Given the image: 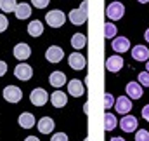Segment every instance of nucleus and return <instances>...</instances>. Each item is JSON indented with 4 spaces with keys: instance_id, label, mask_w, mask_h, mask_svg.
Masks as SVG:
<instances>
[{
    "instance_id": "obj_32",
    "label": "nucleus",
    "mask_w": 149,
    "mask_h": 141,
    "mask_svg": "<svg viewBox=\"0 0 149 141\" xmlns=\"http://www.w3.org/2000/svg\"><path fill=\"white\" fill-rule=\"evenodd\" d=\"M50 141H68V136L64 134V133H57V134H54Z\"/></svg>"
},
{
    "instance_id": "obj_37",
    "label": "nucleus",
    "mask_w": 149,
    "mask_h": 141,
    "mask_svg": "<svg viewBox=\"0 0 149 141\" xmlns=\"http://www.w3.org/2000/svg\"><path fill=\"white\" fill-rule=\"evenodd\" d=\"M144 38L148 40V44H149V28H148V30H146V33H144Z\"/></svg>"
},
{
    "instance_id": "obj_1",
    "label": "nucleus",
    "mask_w": 149,
    "mask_h": 141,
    "mask_svg": "<svg viewBox=\"0 0 149 141\" xmlns=\"http://www.w3.org/2000/svg\"><path fill=\"white\" fill-rule=\"evenodd\" d=\"M45 21H47V25L52 26V28H61V26L66 23V16H64L63 11L54 9V11H50V12L45 14Z\"/></svg>"
},
{
    "instance_id": "obj_7",
    "label": "nucleus",
    "mask_w": 149,
    "mask_h": 141,
    "mask_svg": "<svg viewBox=\"0 0 149 141\" xmlns=\"http://www.w3.org/2000/svg\"><path fill=\"white\" fill-rule=\"evenodd\" d=\"M114 110H116V113L127 115V113L132 110V101H130V98H128V96H120V98H116V101H114Z\"/></svg>"
},
{
    "instance_id": "obj_39",
    "label": "nucleus",
    "mask_w": 149,
    "mask_h": 141,
    "mask_svg": "<svg viewBox=\"0 0 149 141\" xmlns=\"http://www.w3.org/2000/svg\"><path fill=\"white\" fill-rule=\"evenodd\" d=\"M146 71H149V61L146 63Z\"/></svg>"
},
{
    "instance_id": "obj_21",
    "label": "nucleus",
    "mask_w": 149,
    "mask_h": 141,
    "mask_svg": "<svg viewBox=\"0 0 149 141\" xmlns=\"http://www.w3.org/2000/svg\"><path fill=\"white\" fill-rule=\"evenodd\" d=\"M14 14H16L17 19H28V18L31 16V7H30L28 4H17Z\"/></svg>"
},
{
    "instance_id": "obj_20",
    "label": "nucleus",
    "mask_w": 149,
    "mask_h": 141,
    "mask_svg": "<svg viewBox=\"0 0 149 141\" xmlns=\"http://www.w3.org/2000/svg\"><path fill=\"white\" fill-rule=\"evenodd\" d=\"M50 103L56 106V108H63V106H66V103H68V96L64 92H61V91H54L50 94Z\"/></svg>"
},
{
    "instance_id": "obj_33",
    "label": "nucleus",
    "mask_w": 149,
    "mask_h": 141,
    "mask_svg": "<svg viewBox=\"0 0 149 141\" xmlns=\"http://www.w3.org/2000/svg\"><path fill=\"white\" fill-rule=\"evenodd\" d=\"M142 117H144V120L149 122V105H146L144 108H142Z\"/></svg>"
},
{
    "instance_id": "obj_27",
    "label": "nucleus",
    "mask_w": 149,
    "mask_h": 141,
    "mask_svg": "<svg viewBox=\"0 0 149 141\" xmlns=\"http://www.w3.org/2000/svg\"><path fill=\"white\" fill-rule=\"evenodd\" d=\"M135 141H149V133L146 129H139L135 133Z\"/></svg>"
},
{
    "instance_id": "obj_12",
    "label": "nucleus",
    "mask_w": 149,
    "mask_h": 141,
    "mask_svg": "<svg viewBox=\"0 0 149 141\" xmlns=\"http://www.w3.org/2000/svg\"><path fill=\"white\" fill-rule=\"evenodd\" d=\"M45 58H47V61H50V63H59V61L64 58V52H63L61 47L50 45V47L47 49V52H45Z\"/></svg>"
},
{
    "instance_id": "obj_25",
    "label": "nucleus",
    "mask_w": 149,
    "mask_h": 141,
    "mask_svg": "<svg viewBox=\"0 0 149 141\" xmlns=\"http://www.w3.org/2000/svg\"><path fill=\"white\" fill-rule=\"evenodd\" d=\"M116 127V117L113 113H106L104 115V129L106 131H113Z\"/></svg>"
},
{
    "instance_id": "obj_18",
    "label": "nucleus",
    "mask_w": 149,
    "mask_h": 141,
    "mask_svg": "<svg viewBox=\"0 0 149 141\" xmlns=\"http://www.w3.org/2000/svg\"><path fill=\"white\" fill-rule=\"evenodd\" d=\"M54 127H56V124H54V120L50 117H42L38 120V131L42 134H50L54 131Z\"/></svg>"
},
{
    "instance_id": "obj_26",
    "label": "nucleus",
    "mask_w": 149,
    "mask_h": 141,
    "mask_svg": "<svg viewBox=\"0 0 149 141\" xmlns=\"http://www.w3.org/2000/svg\"><path fill=\"white\" fill-rule=\"evenodd\" d=\"M104 35H106V38H114L116 37V26H114V23H106L104 25Z\"/></svg>"
},
{
    "instance_id": "obj_19",
    "label": "nucleus",
    "mask_w": 149,
    "mask_h": 141,
    "mask_svg": "<svg viewBox=\"0 0 149 141\" xmlns=\"http://www.w3.org/2000/svg\"><path fill=\"white\" fill-rule=\"evenodd\" d=\"M17 122H19V125H21L23 129H31V127L35 125V117H33V113H30V111H23V113L19 115Z\"/></svg>"
},
{
    "instance_id": "obj_22",
    "label": "nucleus",
    "mask_w": 149,
    "mask_h": 141,
    "mask_svg": "<svg viewBox=\"0 0 149 141\" xmlns=\"http://www.w3.org/2000/svg\"><path fill=\"white\" fill-rule=\"evenodd\" d=\"M28 33L31 37H40L42 33H43V25L40 23V21H31L30 25H28Z\"/></svg>"
},
{
    "instance_id": "obj_6",
    "label": "nucleus",
    "mask_w": 149,
    "mask_h": 141,
    "mask_svg": "<svg viewBox=\"0 0 149 141\" xmlns=\"http://www.w3.org/2000/svg\"><path fill=\"white\" fill-rule=\"evenodd\" d=\"M47 99H49L47 91H45V89H40V87H38V89H33L31 94H30V101L35 106H43L47 103Z\"/></svg>"
},
{
    "instance_id": "obj_4",
    "label": "nucleus",
    "mask_w": 149,
    "mask_h": 141,
    "mask_svg": "<svg viewBox=\"0 0 149 141\" xmlns=\"http://www.w3.org/2000/svg\"><path fill=\"white\" fill-rule=\"evenodd\" d=\"M2 96H3V99L9 101V103H17V101H21V98H23V91H21L19 87H16V85H7V87L3 89Z\"/></svg>"
},
{
    "instance_id": "obj_2",
    "label": "nucleus",
    "mask_w": 149,
    "mask_h": 141,
    "mask_svg": "<svg viewBox=\"0 0 149 141\" xmlns=\"http://www.w3.org/2000/svg\"><path fill=\"white\" fill-rule=\"evenodd\" d=\"M87 5H88V2L87 0H83L81 2V5H80V9H73L70 14H68V18H70V21L73 23V25H83L85 21H87Z\"/></svg>"
},
{
    "instance_id": "obj_38",
    "label": "nucleus",
    "mask_w": 149,
    "mask_h": 141,
    "mask_svg": "<svg viewBox=\"0 0 149 141\" xmlns=\"http://www.w3.org/2000/svg\"><path fill=\"white\" fill-rule=\"evenodd\" d=\"M137 2H141V4H148L149 0H137Z\"/></svg>"
},
{
    "instance_id": "obj_10",
    "label": "nucleus",
    "mask_w": 149,
    "mask_h": 141,
    "mask_svg": "<svg viewBox=\"0 0 149 141\" xmlns=\"http://www.w3.org/2000/svg\"><path fill=\"white\" fill-rule=\"evenodd\" d=\"M111 47H113V51L123 54V52H127L130 49V40L127 37H114L111 42Z\"/></svg>"
},
{
    "instance_id": "obj_31",
    "label": "nucleus",
    "mask_w": 149,
    "mask_h": 141,
    "mask_svg": "<svg viewBox=\"0 0 149 141\" xmlns=\"http://www.w3.org/2000/svg\"><path fill=\"white\" fill-rule=\"evenodd\" d=\"M7 26H9V21H7V18L0 14V33H2V32H5V30H7Z\"/></svg>"
},
{
    "instance_id": "obj_14",
    "label": "nucleus",
    "mask_w": 149,
    "mask_h": 141,
    "mask_svg": "<svg viewBox=\"0 0 149 141\" xmlns=\"http://www.w3.org/2000/svg\"><path fill=\"white\" fill-rule=\"evenodd\" d=\"M49 82H50V85H52V87H56V89L63 87V85L66 84V75H64V71H61V70L52 71V73H50V77H49Z\"/></svg>"
},
{
    "instance_id": "obj_23",
    "label": "nucleus",
    "mask_w": 149,
    "mask_h": 141,
    "mask_svg": "<svg viewBox=\"0 0 149 141\" xmlns=\"http://www.w3.org/2000/svg\"><path fill=\"white\" fill-rule=\"evenodd\" d=\"M71 45H73L74 49H83L87 45V37L83 35V33H74L71 37Z\"/></svg>"
},
{
    "instance_id": "obj_30",
    "label": "nucleus",
    "mask_w": 149,
    "mask_h": 141,
    "mask_svg": "<svg viewBox=\"0 0 149 141\" xmlns=\"http://www.w3.org/2000/svg\"><path fill=\"white\" fill-rule=\"evenodd\" d=\"M49 2H50V0H31V4H33L37 9H45V7L49 5Z\"/></svg>"
},
{
    "instance_id": "obj_8",
    "label": "nucleus",
    "mask_w": 149,
    "mask_h": 141,
    "mask_svg": "<svg viewBox=\"0 0 149 141\" xmlns=\"http://www.w3.org/2000/svg\"><path fill=\"white\" fill-rule=\"evenodd\" d=\"M14 75H16V78H19V80H30V78L33 77V68H31L30 65H26V63H19V65L14 68Z\"/></svg>"
},
{
    "instance_id": "obj_11",
    "label": "nucleus",
    "mask_w": 149,
    "mask_h": 141,
    "mask_svg": "<svg viewBox=\"0 0 149 141\" xmlns=\"http://www.w3.org/2000/svg\"><path fill=\"white\" fill-rule=\"evenodd\" d=\"M68 63H70V66H71L73 70H83V68L87 66V59H85V56H81L80 52L70 54V56H68Z\"/></svg>"
},
{
    "instance_id": "obj_36",
    "label": "nucleus",
    "mask_w": 149,
    "mask_h": 141,
    "mask_svg": "<svg viewBox=\"0 0 149 141\" xmlns=\"http://www.w3.org/2000/svg\"><path fill=\"white\" fill-rule=\"evenodd\" d=\"M109 141H125L123 138H120V136H114V138H111Z\"/></svg>"
},
{
    "instance_id": "obj_29",
    "label": "nucleus",
    "mask_w": 149,
    "mask_h": 141,
    "mask_svg": "<svg viewBox=\"0 0 149 141\" xmlns=\"http://www.w3.org/2000/svg\"><path fill=\"white\" fill-rule=\"evenodd\" d=\"M114 98H113V94H109V92H106V96H104V108L106 110H109L111 106H114Z\"/></svg>"
},
{
    "instance_id": "obj_5",
    "label": "nucleus",
    "mask_w": 149,
    "mask_h": 141,
    "mask_svg": "<svg viewBox=\"0 0 149 141\" xmlns=\"http://www.w3.org/2000/svg\"><path fill=\"white\" fill-rule=\"evenodd\" d=\"M120 127L125 133H134L139 127V122H137V118L134 115H123L121 120H120Z\"/></svg>"
},
{
    "instance_id": "obj_13",
    "label": "nucleus",
    "mask_w": 149,
    "mask_h": 141,
    "mask_svg": "<svg viewBox=\"0 0 149 141\" xmlns=\"http://www.w3.org/2000/svg\"><path fill=\"white\" fill-rule=\"evenodd\" d=\"M125 91H127V96L130 99H139L142 98V85L139 82H128L125 85Z\"/></svg>"
},
{
    "instance_id": "obj_28",
    "label": "nucleus",
    "mask_w": 149,
    "mask_h": 141,
    "mask_svg": "<svg viewBox=\"0 0 149 141\" xmlns=\"http://www.w3.org/2000/svg\"><path fill=\"white\" fill-rule=\"evenodd\" d=\"M139 84L144 85V87H149V71H141L139 73Z\"/></svg>"
},
{
    "instance_id": "obj_24",
    "label": "nucleus",
    "mask_w": 149,
    "mask_h": 141,
    "mask_svg": "<svg viewBox=\"0 0 149 141\" xmlns=\"http://www.w3.org/2000/svg\"><path fill=\"white\" fill-rule=\"evenodd\" d=\"M16 7H17L16 0H0V9L3 12H14Z\"/></svg>"
},
{
    "instance_id": "obj_3",
    "label": "nucleus",
    "mask_w": 149,
    "mask_h": 141,
    "mask_svg": "<svg viewBox=\"0 0 149 141\" xmlns=\"http://www.w3.org/2000/svg\"><path fill=\"white\" fill-rule=\"evenodd\" d=\"M106 14H108V18H109L111 21H118V19H121L123 14H125V5H123L121 2H111V4L108 5V9H106Z\"/></svg>"
},
{
    "instance_id": "obj_16",
    "label": "nucleus",
    "mask_w": 149,
    "mask_h": 141,
    "mask_svg": "<svg viewBox=\"0 0 149 141\" xmlns=\"http://www.w3.org/2000/svg\"><path fill=\"white\" fill-rule=\"evenodd\" d=\"M132 58L135 59V61H149V49L146 45H142V44H139V45H135L134 49H132Z\"/></svg>"
},
{
    "instance_id": "obj_35",
    "label": "nucleus",
    "mask_w": 149,
    "mask_h": 141,
    "mask_svg": "<svg viewBox=\"0 0 149 141\" xmlns=\"http://www.w3.org/2000/svg\"><path fill=\"white\" fill-rule=\"evenodd\" d=\"M24 141H40V140H38L37 136H28V138H26Z\"/></svg>"
},
{
    "instance_id": "obj_9",
    "label": "nucleus",
    "mask_w": 149,
    "mask_h": 141,
    "mask_svg": "<svg viewBox=\"0 0 149 141\" xmlns=\"http://www.w3.org/2000/svg\"><path fill=\"white\" fill-rule=\"evenodd\" d=\"M30 56H31V47H30L28 44H24V42L16 44V47H14V58H16V59L24 61V59H28Z\"/></svg>"
},
{
    "instance_id": "obj_15",
    "label": "nucleus",
    "mask_w": 149,
    "mask_h": 141,
    "mask_svg": "<svg viewBox=\"0 0 149 141\" xmlns=\"http://www.w3.org/2000/svg\"><path fill=\"white\" fill-rule=\"evenodd\" d=\"M106 68L108 71H113V73H116V71H120L123 68V58L121 56H109L108 59H106Z\"/></svg>"
},
{
    "instance_id": "obj_17",
    "label": "nucleus",
    "mask_w": 149,
    "mask_h": 141,
    "mask_svg": "<svg viewBox=\"0 0 149 141\" xmlns=\"http://www.w3.org/2000/svg\"><path fill=\"white\" fill-rule=\"evenodd\" d=\"M68 91H70V94H71V96H74V98L81 96V94L85 92L83 82H81V80H78V78H73V80H70V82H68Z\"/></svg>"
},
{
    "instance_id": "obj_34",
    "label": "nucleus",
    "mask_w": 149,
    "mask_h": 141,
    "mask_svg": "<svg viewBox=\"0 0 149 141\" xmlns=\"http://www.w3.org/2000/svg\"><path fill=\"white\" fill-rule=\"evenodd\" d=\"M5 71H7V65H5L3 61H0V77H3Z\"/></svg>"
}]
</instances>
